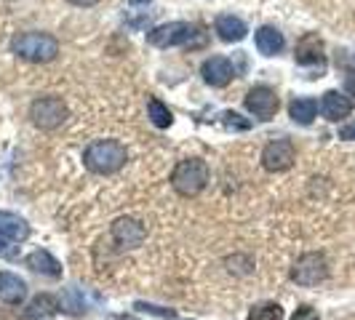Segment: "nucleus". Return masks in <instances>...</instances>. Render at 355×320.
<instances>
[{"mask_svg": "<svg viewBox=\"0 0 355 320\" xmlns=\"http://www.w3.org/2000/svg\"><path fill=\"white\" fill-rule=\"evenodd\" d=\"M353 99L347 97V94H342V91H326L323 99H321V112H323V118L331 121V123H339V121H345L350 112H353Z\"/></svg>", "mask_w": 355, "mask_h": 320, "instance_id": "11", "label": "nucleus"}, {"mask_svg": "<svg viewBox=\"0 0 355 320\" xmlns=\"http://www.w3.org/2000/svg\"><path fill=\"white\" fill-rule=\"evenodd\" d=\"M27 296V283L14 272H0V301L22 304Z\"/></svg>", "mask_w": 355, "mask_h": 320, "instance_id": "15", "label": "nucleus"}, {"mask_svg": "<svg viewBox=\"0 0 355 320\" xmlns=\"http://www.w3.org/2000/svg\"><path fill=\"white\" fill-rule=\"evenodd\" d=\"M289 115H291V121L299 125H310L315 121V115H318V101L310 97H299L294 99L291 104H289Z\"/></svg>", "mask_w": 355, "mask_h": 320, "instance_id": "18", "label": "nucleus"}, {"mask_svg": "<svg viewBox=\"0 0 355 320\" xmlns=\"http://www.w3.org/2000/svg\"><path fill=\"white\" fill-rule=\"evenodd\" d=\"M67 104L59 97H40L32 101L29 107V118L32 123L43 131H51V128H59V125L67 121Z\"/></svg>", "mask_w": 355, "mask_h": 320, "instance_id": "5", "label": "nucleus"}, {"mask_svg": "<svg viewBox=\"0 0 355 320\" xmlns=\"http://www.w3.org/2000/svg\"><path fill=\"white\" fill-rule=\"evenodd\" d=\"M246 320H283V307L276 301H262L249 312Z\"/></svg>", "mask_w": 355, "mask_h": 320, "instance_id": "21", "label": "nucleus"}, {"mask_svg": "<svg viewBox=\"0 0 355 320\" xmlns=\"http://www.w3.org/2000/svg\"><path fill=\"white\" fill-rule=\"evenodd\" d=\"M291 320H321V315H318V310H313L310 304H302V307L291 315Z\"/></svg>", "mask_w": 355, "mask_h": 320, "instance_id": "23", "label": "nucleus"}, {"mask_svg": "<svg viewBox=\"0 0 355 320\" xmlns=\"http://www.w3.org/2000/svg\"><path fill=\"white\" fill-rule=\"evenodd\" d=\"M208 176L211 173H208L206 160H201V158H187V160L177 163V169L171 173V187L177 190L179 195L193 197L206 190Z\"/></svg>", "mask_w": 355, "mask_h": 320, "instance_id": "4", "label": "nucleus"}, {"mask_svg": "<svg viewBox=\"0 0 355 320\" xmlns=\"http://www.w3.org/2000/svg\"><path fill=\"white\" fill-rule=\"evenodd\" d=\"M278 107L280 99L270 86H254L252 91L246 94V110L259 121H270L278 112Z\"/></svg>", "mask_w": 355, "mask_h": 320, "instance_id": "8", "label": "nucleus"}, {"mask_svg": "<svg viewBox=\"0 0 355 320\" xmlns=\"http://www.w3.org/2000/svg\"><path fill=\"white\" fill-rule=\"evenodd\" d=\"M339 139H345V142H355V121L339 128Z\"/></svg>", "mask_w": 355, "mask_h": 320, "instance_id": "24", "label": "nucleus"}, {"mask_svg": "<svg viewBox=\"0 0 355 320\" xmlns=\"http://www.w3.org/2000/svg\"><path fill=\"white\" fill-rule=\"evenodd\" d=\"M0 235L8 238V241H27L29 235V227L25 219H19L16 214H5L0 211Z\"/></svg>", "mask_w": 355, "mask_h": 320, "instance_id": "19", "label": "nucleus"}, {"mask_svg": "<svg viewBox=\"0 0 355 320\" xmlns=\"http://www.w3.org/2000/svg\"><path fill=\"white\" fill-rule=\"evenodd\" d=\"M147 43L155 49H174V46H203L206 35L201 27L190 22H169V25L152 27L147 32Z\"/></svg>", "mask_w": 355, "mask_h": 320, "instance_id": "2", "label": "nucleus"}, {"mask_svg": "<svg viewBox=\"0 0 355 320\" xmlns=\"http://www.w3.org/2000/svg\"><path fill=\"white\" fill-rule=\"evenodd\" d=\"M326 275H329V264L323 254H304L291 267V280L299 286H318L326 280Z\"/></svg>", "mask_w": 355, "mask_h": 320, "instance_id": "6", "label": "nucleus"}, {"mask_svg": "<svg viewBox=\"0 0 355 320\" xmlns=\"http://www.w3.org/2000/svg\"><path fill=\"white\" fill-rule=\"evenodd\" d=\"M112 238L121 248H139L145 241V227L131 217H121L112 224Z\"/></svg>", "mask_w": 355, "mask_h": 320, "instance_id": "10", "label": "nucleus"}, {"mask_svg": "<svg viewBox=\"0 0 355 320\" xmlns=\"http://www.w3.org/2000/svg\"><path fill=\"white\" fill-rule=\"evenodd\" d=\"M56 312H59V299L51 294H38L27 304L22 320H51Z\"/></svg>", "mask_w": 355, "mask_h": 320, "instance_id": "14", "label": "nucleus"}, {"mask_svg": "<svg viewBox=\"0 0 355 320\" xmlns=\"http://www.w3.org/2000/svg\"><path fill=\"white\" fill-rule=\"evenodd\" d=\"M201 75L208 86H214V88H225L230 80L235 77V67H232V62L225 59V56H208V59L203 62Z\"/></svg>", "mask_w": 355, "mask_h": 320, "instance_id": "9", "label": "nucleus"}, {"mask_svg": "<svg viewBox=\"0 0 355 320\" xmlns=\"http://www.w3.org/2000/svg\"><path fill=\"white\" fill-rule=\"evenodd\" d=\"M5 246H8V238L0 235V254H5Z\"/></svg>", "mask_w": 355, "mask_h": 320, "instance_id": "27", "label": "nucleus"}, {"mask_svg": "<svg viewBox=\"0 0 355 320\" xmlns=\"http://www.w3.org/2000/svg\"><path fill=\"white\" fill-rule=\"evenodd\" d=\"M136 307L147 310V312H152V315H160V318H174V315H177L174 310H160V307H145V304H136Z\"/></svg>", "mask_w": 355, "mask_h": 320, "instance_id": "25", "label": "nucleus"}, {"mask_svg": "<svg viewBox=\"0 0 355 320\" xmlns=\"http://www.w3.org/2000/svg\"><path fill=\"white\" fill-rule=\"evenodd\" d=\"M147 112H150L152 125H158V128H169V125L174 123L171 110H169L160 99H150V101H147Z\"/></svg>", "mask_w": 355, "mask_h": 320, "instance_id": "20", "label": "nucleus"}, {"mask_svg": "<svg viewBox=\"0 0 355 320\" xmlns=\"http://www.w3.org/2000/svg\"><path fill=\"white\" fill-rule=\"evenodd\" d=\"M294 59H297V64H304V67H310V64H323V43H321V38H318L315 32L304 35L302 40L297 43Z\"/></svg>", "mask_w": 355, "mask_h": 320, "instance_id": "13", "label": "nucleus"}, {"mask_svg": "<svg viewBox=\"0 0 355 320\" xmlns=\"http://www.w3.org/2000/svg\"><path fill=\"white\" fill-rule=\"evenodd\" d=\"M128 152L126 147L118 142V139H99V142H91L86 152H83V163L86 169L94 173H115L126 166Z\"/></svg>", "mask_w": 355, "mask_h": 320, "instance_id": "1", "label": "nucleus"}, {"mask_svg": "<svg viewBox=\"0 0 355 320\" xmlns=\"http://www.w3.org/2000/svg\"><path fill=\"white\" fill-rule=\"evenodd\" d=\"M294 158H297V149L289 139H273L267 147L262 149V166L270 173L289 171L294 166Z\"/></svg>", "mask_w": 355, "mask_h": 320, "instance_id": "7", "label": "nucleus"}, {"mask_svg": "<svg viewBox=\"0 0 355 320\" xmlns=\"http://www.w3.org/2000/svg\"><path fill=\"white\" fill-rule=\"evenodd\" d=\"M131 5H150V0H131Z\"/></svg>", "mask_w": 355, "mask_h": 320, "instance_id": "28", "label": "nucleus"}, {"mask_svg": "<svg viewBox=\"0 0 355 320\" xmlns=\"http://www.w3.org/2000/svg\"><path fill=\"white\" fill-rule=\"evenodd\" d=\"M254 43H256L259 53H265V56H276L286 46L283 32H278L276 27H259L256 35H254Z\"/></svg>", "mask_w": 355, "mask_h": 320, "instance_id": "16", "label": "nucleus"}, {"mask_svg": "<svg viewBox=\"0 0 355 320\" xmlns=\"http://www.w3.org/2000/svg\"><path fill=\"white\" fill-rule=\"evenodd\" d=\"M222 123L232 131H249L252 128V121H243L238 112H222Z\"/></svg>", "mask_w": 355, "mask_h": 320, "instance_id": "22", "label": "nucleus"}, {"mask_svg": "<svg viewBox=\"0 0 355 320\" xmlns=\"http://www.w3.org/2000/svg\"><path fill=\"white\" fill-rule=\"evenodd\" d=\"M214 29H217L219 40H225V43H241L249 35L246 22L238 19V16H232V14H219L217 22H214Z\"/></svg>", "mask_w": 355, "mask_h": 320, "instance_id": "12", "label": "nucleus"}, {"mask_svg": "<svg viewBox=\"0 0 355 320\" xmlns=\"http://www.w3.org/2000/svg\"><path fill=\"white\" fill-rule=\"evenodd\" d=\"M73 5H80V8H86V5H94V3H99V0H70Z\"/></svg>", "mask_w": 355, "mask_h": 320, "instance_id": "26", "label": "nucleus"}, {"mask_svg": "<svg viewBox=\"0 0 355 320\" xmlns=\"http://www.w3.org/2000/svg\"><path fill=\"white\" fill-rule=\"evenodd\" d=\"M27 267L40 272V275H49V278H59V275H62V264L51 256L49 251H43V248H38V251H32V254L27 256Z\"/></svg>", "mask_w": 355, "mask_h": 320, "instance_id": "17", "label": "nucleus"}, {"mask_svg": "<svg viewBox=\"0 0 355 320\" xmlns=\"http://www.w3.org/2000/svg\"><path fill=\"white\" fill-rule=\"evenodd\" d=\"M11 51L16 56H22L27 62H35V64H43L56 59L59 53V40L49 35V32H19L14 40H11Z\"/></svg>", "mask_w": 355, "mask_h": 320, "instance_id": "3", "label": "nucleus"}]
</instances>
